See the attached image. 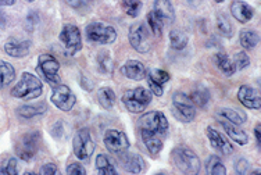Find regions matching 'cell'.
<instances>
[{
	"label": "cell",
	"instance_id": "1",
	"mask_svg": "<svg viewBox=\"0 0 261 175\" xmlns=\"http://www.w3.org/2000/svg\"><path fill=\"white\" fill-rule=\"evenodd\" d=\"M43 93V84L36 75L31 74L28 71L22 72L20 81L11 89V96L20 100H34L38 99Z\"/></svg>",
	"mask_w": 261,
	"mask_h": 175
},
{
	"label": "cell",
	"instance_id": "2",
	"mask_svg": "<svg viewBox=\"0 0 261 175\" xmlns=\"http://www.w3.org/2000/svg\"><path fill=\"white\" fill-rule=\"evenodd\" d=\"M171 160L176 170L186 175H197L200 172L201 163L199 156L185 146H178L171 152Z\"/></svg>",
	"mask_w": 261,
	"mask_h": 175
},
{
	"label": "cell",
	"instance_id": "3",
	"mask_svg": "<svg viewBox=\"0 0 261 175\" xmlns=\"http://www.w3.org/2000/svg\"><path fill=\"white\" fill-rule=\"evenodd\" d=\"M153 100V93L143 86L128 89L122 95V103L130 113H142Z\"/></svg>",
	"mask_w": 261,
	"mask_h": 175
},
{
	"label": "cell",
	"instance_id": "4",
	"mask_svg": "<svg viewBox=\"0 0 261 175\" xmlns=\"http://www.w3.org/2000/svg\"><path fill=\"white\" fill-rule=\"evenodd\" d=\"M85 32L89 42L99 43V45H111L117 39L116 28L106 24V22H100V21H95V22L86 25Z\"/></svg>",
	"mask_w": 261,
	"mask_h": 175
},
{
	"label": "cell",
	"instance_id": "5",
	"mask_svg": "<svg viewBox=\"0 0 261 175\" xmlns=\"http://www.w3.org/2000/svg\"><path fill=\"white\" fill-rule=\"evenodd\" d=\"M40 143H42L40 132H38V131L27 132L17 142L15 153H17V156L20 157L21 160L31 161L38 155V152L40 149Z\"/></svg>",
	"mask_w": 261,
	"mask_h": 175
},
{
	"label": "cell",
	"instance_id": "6",
	"mask_svg": "<svg viewBox=\"0 0 261 175\" xmlns=\"http://www.w3.org/2000/svg\"><path fill=\"white\" fill-rule=\"evenodd\" d=\"M36 71L53 88L60 84V63L51 55L39 56Z\"/></svg>",
	"mask_w": 261,
	"mask_h": 175
},
{
	"label": "cell",
	"instance_id": "7",
	"mask_svg": "<svg viewBox=\"0 0 261 175\" xmlns=\"http://www.w3.org/2000/svg\"><path fill=\"white\" fill-rule=\"evenodd\" d=\"M172 113L176 120L181 122H192L196 117V106L191 97L184 92H175L172 95Z\"/></svg>",
	"mask_w": 261,
	"mask_h": 175
},
{
	"label": "cell",
	"instance_id": "8",
	"mask_svg": "<svg viewBox=\"0 0 261 175\" xmlns=\"http://www.w3.org/2000/svg\"><path fill=\"white\" fill-rule=\"evenodd\" d=\"M170 124L164 113L161 111H149L139 118V130L149 131L151 134L164 138L168 132Z\"/></svg>",
	"mask_w": 261,
	"mask_h": 175
},
{
	"label": "cell",
	"instance_id": "9",
	"mask_svg": "<svg viewBox=\"0 0 261 175\" xmlns=\"http://www.w3.org/2000/svg\"><path fill=\"white\" fill-rule=\"evenodd\" d=\"M72 150L78 160H89L95 152V142L91 131L88 128H81L72 139Z\"/></svg>",
	"mask_w": 261,
	"mask_h": 175
},
{
	"label": "cell",
	"instance_id": "10",
	"mask_svg": "<svg viewBox=\"0 0 261 175\" xmlns=\"http://www.w3.org/2000/svg\"><path fill=\"white\" fill-rule=\"evenodd\" d=\"M128 40H129V45L132 46V49L136 50L141 55L149 53L151 45H153L149 31L145 27V24H142V22L130 25L129 32H128Z\"/></svg>",
	"mask_w": 261,
	"mask_h": 175
},
{
	"label": "cell",
	"instance_id": "11",
	"mask_svg": "<svg viewBox=\"0 0 261 175\" xmlns=\"http://www.w3.org/2000/svg\"><path fill=\"white\" fill-rule=\"evenodd\" d=\"M60 42L64 46L65 55L75 56L82 49V36L78 27L72 24H67L63 27L60 32Z\"/></svg>",
	"mask_w": 261,
	"mask_h": 175
},
{
	"label": "cell",
	"instance_id": "12",
	"mask_svg": "<svg viewBox=\"0 0 261 175\" xmlns=\"http://www.w3.org/2000/svg\"><path fill=\"white\" fill-rule=\"evenodd\" d=\"M51 103L59 109V110L64 111V113H68L74 109V106L76 103V96L75 93L71 90L70 86L63 85V84H59L53 88V92H51L50 96Z\"/></svg>",
	"mask_w": 261,
	"mask_h": 175
},
{
	"label": "cell",
	"instance_id": "13",
	"mask_svg": "<svg viewBox=\"0 0 261 175\" xmlns=\"http://www.w3.org/2000/svg\"><path fill=\"white\" fill-rule=\"evenodd\" d=\"M103 142H105L106 149L111 152V153H116V155H121L126 150L129 149V139L128 136L118 130H107L106 131L105 136H103Z\"/></svg>",
	"mask_w": 261,
	"mask_h": 175
},
{
	"label": "cell",
	"instance_id": "14",
	"mask_svg": "<svg viewBox=\"0 0 261 175\" xmlns=\"http://www.w3.org/2000/svg\"><path fill=\"white\" fill-rule=\"evenodd\" d=\"M146 80H147L149 90L153 95L160 97L164 93V88L163 86L171 80V75L167 71L160 70V68H153V70H150L149 74L146 75Z\"/></svg>",
	"mask_w": 261,
	"mask_h": 175
},
{
	"label": "cell",
	"instance_id": "15",
	"mask_svg": "<svg viewBox=\"0 0 261 175\" xmlns=\"http://www.w3.org/2000/svg\"><path fill=\"white\" fill-rule=\"evenodd\" d=\"M238 100H239L246 109H250V110H260V93H258L254 88H251V86L242 85L241 88L238 89Z\"/></svg>",
	"mask_w": 261,
	"mask_h": 175
},
{
	"label": "cell",
	"instance_id": "16",
	"mask_svg": "<svg viewBox=\"0 0 261 175\" xmlns=\"http://www.w3.org/2000/svg\"><path fill=\"white\" fill-rule=\"evenodd\" d=\"M120 163L122 170H125L126 172H130V174H141L142 171L146 168L143 157L138 153H128V150L121 153Z\"/></svg>",
	"mask_w": 261,
	"mask_h": 175
},
{
	"label": "cell",
	"instance_id": "17",
	"mask_svg": "<svg viewBox=\"0 0 261 175\" xmlns=\"http://www.w3.org/2000/svg\"><path fill=\"white\" fill-rule=\"evenodd\" d=\"M206 135L208 138V142H210L211 147H214L217 152H220L222 155H231L233 153V146L229 140L226 139L225 136L220 134L218 131L211 128V127H207L206 128Z\"/></svg>",
	"mask_w": 261,
	"mask_h": 175
},
{
	"label": "cell",
	"instance_id": "18",
	"mask_svg": "<svg viewBox=\"0 0 261 175\" xmlns=\"http://www.w3.org/2000/svg\"><path fill=\"white\" fill-rule=\"evenodd\" d=\"M31 50V42L30 40H20L15 38H10L5 43V52L6 55L14 59H22L25 56L30 55Z\"/></svg>",
	"mask_w": 261,
	"mask_h": 175
},
{
	"label": "cell",
	"instance_id": "19",
	"mask_svg": "<svg viewBox=\"0 0 261 175\" xmlns=\"http://www.w3.org/2000/svg\"><path fill=\"white\" fill-rule=\"evenodd\" d=\"M120 71L125 78L132 81L145 80L146 75H147V70H146L145 64L139 60L125 61V64L121 67Z\"/></svg>",
	"mask_w": 261,
	"mask_h": 175
},
{
	"label": "cell",
	"instance_id": "20",
	"mask_svg": "<svg viewBox=\"0 0 261 175\" xmlns=\"http://www.w3.org/2000/svg\"><path fill=\"white\" fill-rule=\"evenodd\" d=\"M231 14L238 22L246 24L254 17V9L250 5H247L246 2L242 0H235L231 5Z\"/></svg>",
	"mask_w": 261,
	"mask_h": 175
},
{
	"label": "cell",
	"instance_id": "21",
	"mask_svg": "<svg viewBox=\"0 0 261 175\" xmlns=\"http://www.w3.org/2000/svg\"><path fill=\"white\" fill-rule=\"evenodd\" d=\"M153 11L163 21V24H172L175 21V10L171 0H154Z\"/></svg>",
	"mask_w": 261,
	"mask_h": 175
},
{
	"label": "cell",
	"instance_id": "22",
	"mask_svg": "<svg viewBox=\"0 0 261 175\" xmlns=\"http://www.w3.org/2000/svg\"><path fill=\"white\" fill-rule=\"evenodd\" d=\"M141 138L143 145H145V147L151 156L160 155L161 150L164 147V142H163L161 136L156 135V134H151L149 131L141 130Z\"/></svg>",
	"mask_w": 261,
	"mask_h": 175
},
{
	"label": "cell",
	"instance_id": "23",
	"mask_svg": "<svg viewBox=\"0 0 261 175\" xmlns=\"http://www.w3.org/2000/svg\"><path fill=\"white\" fill-rule=\"evenodd\" d=\"M221 125L224 131H225V134L229 136V139L233 140L235 143L241 146H245L249 143V136L245 131L242 130L241 125H235L229 122V121H225L222 120L221 121Z\"/></svg>",
	"mask_w": 261,
	"mask_h": 175
},
{
	"label": "cell",
	"instance_id": "24",
	"mask_svg": "<svg viewBox=\"0 0 261 175\" xmlns=\"http://www.w3.org/2000/svg\"><path fill=\"white\" fill-rule=\"evenodd\" d=\"M213 60H214V63H216L217 68L221 71L222 74L225 75V77H232V75L236 72L233 61H232L231 57L226 55V53L218 52V53L214 55Z\"/></svg>",
	"mask_w": 261,
	"mask_h": 175
},
{
	"label": "cell",
	"instance_id": "25",
	"mask_svg": "<svg viewBox=\"0 0 261 175\" xmlns=\"http://www.w3.org/2000/svg\"><path fill=\"white\" fill-rule=\"evenodd\" d=\"M46 110H47L46 103L45 102H40V103H36V105L20 106L17 109V114L22 117V118H34V117H38V115L45 114Z\"/></svg>",
	"mask_w": 261,
	"mask_h": 175
},
{
	"label": "cell",
	"instance_id": "26",
	"mask_svg": "<svg viewBox=\"0 0 261 175\" xmlns=\"http://www.w3.org/2000/svg\"><path fill=\"white\" fill-rule=\"evenodd\" d=\"M116 92L109 88V86H103L97 92V100H99V105L106 109V110H110L116 105Z\"/></svg>",
	"mask_w": 261,
	"mask_h": 175
},
{
	"label": "cell",
	"instance_id": "27",
	"mask_svg": "<svg viewBox=\"0 0 261 175\" xmlns=\"http://www.w3.org/2000/svg\"><path fill=\"white\" fill-rule=\"evenodd\" d=\"M15 80V68L10 63L0 60V89H5Z\"/></svg>",
	"mask_w": 261,
	"mask_h": 175
},
{
	"label": "cell",
	"instance_id": "28",
	"mask_svg": "<svg viewBox=\"0 0 261 175\" xmlns=\"http://www.w3.org/2000/svg\"><path fill=\"white\" fill-rule=\"evenodd\" d=\"M239 42L241 46L245 50H251L254 49L258 42H260V36L257 34L256 31L253 30H243L239 34Z\"/></svg>",
	"mask_w": 261,
	"mask_h": 175
},
{
	"label": "cell",
	"instance_id": "29",
	"mask_svg": "<svg viewBox=\"0 0 261 175\" xmlns=\"http://www.w3.org/2000/svg\"><path fill=\"white\" fill-rule=\"evenodd\" d=\"M218 114L221 115L225 121H229V122L235 125H242L247 121L246 114L236 110V109H226L225 107V109H221V110L218 111Z\"/></svg>",
	"mask_w": 261,
	"mask_h": 175
},
{
	"label": "cell",
	"instance_id": "30",
	"mask_svg": "<svg viewBox=\"0 0 261 175\" xmlns=\"http://www.w3.org/2000/svg\"><path fill=\"white\" fill-rule=\"evenodd\" d=\"M189 43V36L182 30H172L170 32V45L174 50H184Z\"/></svg>",
	"mask_w": 261,
	"mask_h": 175
},
{
	"label": "cell",
	"instance_id": "31",
	"mask_svg": "<svg viewBox=\"0 0 261 175\" xmlns=\"http://www.w3.org/2000/svg\"><path fill=\"white\" fill-rule=\"evenodd\" d=\"M96 171L100 175H117L118 172L106 155H99L96 157Z\"/></svg>",
	"mask_w": 261,
	"mask_h": 175
},
{
	"label": "cell",
	"instance_id": "32",
	"mask_svg": "<svg viewBox=\"0 0 261 175\" xmlns=\"http://www.w3.org/2000/svg\"><path fill=\"white\" fill-rule=\"evenodd\" d=\"M191 100L193 102V105L196 107H206L208 105V102H210V92L208 89H206L204 86H197L193 92L191 93Z\"/></svg>",
	"mask_w": 261,
	"mask_h": 175
},
{
	"label": "cell",
	"instance_id": "33",
	"mask_svg": "<svg viewBox=\"0 0 261 175\" xmlns=\"http://www.w3.org/2000/svg\"><path fill=\"white\" fill-rule=\"evenodd\" d=\"M206 172L208 175H225L226 168L222 160L218 156L213 155L207 159L206 163Z\"/></svg>",
	"mask_w": 261,
	"mask_h": 175
},
{
	"label": "cell",
	"instance_id": "34",
	"mask_svg": "<svg viewBox=\"0 0 261 175\" xmlns=\"http://www.w3.org/2000/svg\"><path fill=\"white\" fill-rule=\"evenodd\" d=\"M121 6H122V10L125 11V14L132 17V18L138 17L139 13H141L142 7H143L141 0H122Z\"/></svg>",
	"mask_w": 261,
	"mask_h": 175
},
{
	"label": "cell",
	"instance_id": "35",
	"mask_svg": "<svg viewBox=\"0 0 261 175\" xmlns=\"http://www.w3.org/2000/svg\"><path fill=\"white\" fill-rule=\"evenodd\" d=\"M217 28L220 31V34L225 38H232V35H233V27H232L231 21L228 20L226 15H217Z\"/></svg>",
	"mask_w": 261,
	"mask_h": 175
},
{
	"label": "cell",
	"instance_id": "36",
	"mask_svg": "<svg viewBox=\"0 0 261 175\" xmlns=\"http://www.w3.org/2000/svg\"><path fill=\"white\" fill-rule=\"evenodd\" d=\"M146 20H147V25H149V28H150V31L153 32V35L154 36L163 35V28H164V24H163V21L157 17L154 11L151 10L150 13H147Z\"/></svg>",
	"mask_w": 261,
	"mask_h": 175
},
{
	"label": "cell",
	"instance_id": "37",
	"mask_svg": "<svg viewBox=\"0 0 261 175\" xmlns=\"http://www.w3.org/2000/svg\"><path fill=\"white\" fill-rule=\"evenodd\" d=\"M97 64H99V71L103 74H110L113 72V59L109 52H100L97 56Z\"/></svg>",
	"mask_w": 261,
	"mask_h": 175
},
{
	"label": "cell",
	"instance_id": "38",
	"mask_svg": "<svg viewBox=\"0 0 261 175\" xmlns=\"http://www.w3.org/2000/svg\"><path fill=\"white\" fill-rule=\"evenodd\" d=\"M0 172L5 175H17L20 174L18 168V160L15 157H9L0 164Z\"/></svg>",
	"mask_w": 261,
	"mask_h": 175
},
{
	"label": "cell",
	"instance_id": "39",
	"mask_svg": "<svg viewBox=\"0 0 261 175\" xmlns=\"http://www.w3.org/2000/svg\"><path fill=\"white\" fill-rule=\"evenodd\" d=\"M233 65H235V70L236 71H242L247 68L249 65H250V59H249V56L245 53V52H239V53H236L233 56Z\"/></svg>",
	"mask_w": 261,
	"mask_h": 175
},
{
	"label": "cell",
	"instance_id": "40",
	"mask_svg": "<svg viewBox=\"0 0 261 175\" xmlns=\"http://www.w3.org/2000/svg\"><path fill=\"white\" fill-rule=\"evenodd\" d=\"M67 5L72 7L76 11H88L91 10L92 2L93 0H65Z\"/></svg>",
	"mask_w": 261,
	"mask_h": 175
},
{
	"label": "cell",
	"instance_id": "41",
	"mask_svg": "<svg viewBox=\"0 0 261 175\" xmlns=\"http://www.w3.org/2000/svg\"><path fill=\"white\" fill-rule=\"evenodd\" d=\"M235 170L238 174L245 175L249 172V170H250V164H249V161H247L246 159H239L235 165Z\"/></svg>",
	"mask_w": 261,
	"mask_h": 175
},
{
	"label": "cell",
	"instance_id": "42",
	"mask_svg": "<svg viewBox=\"0 0 261 175\" xmlns=\"http://www.w3.org/2000/svg\"><path fill=\"white\" fill-rule=\"evenodd\" d=\"M39 174L42 175H55L59 174V168L55 163H47V164H43L40 167Z\"/></svg>",
	"mask_w": 261,
	"mask_h": 175
},
{
	"label": "cell",
	"instance_id": "43",
	"mask_svg": "<svg viewBox=\"0 0 261 175\" xmlns=\"http://www.w3.org/2000/svg\"><path fill=\"white\" fill-rule=\"evenodd\" d=\"M67 174L70 175H85L86 170L78 163H71L68 167H67Z\"/></svg>",
	"mask_w": 261,
	"mask_h": 175
},
{
	"label": "cell",
	"instance_id": "44",
	"mask_svg": "<svg viewBox=\"0 0 261 175\" xmlns=\"http://www.w3.org/2000/svg\"><path fill=\"white\" fill-rule=\"evenodd\" d=\"M53 130H57V132H51V135L55 136V138H57V139H59V138H61V136H63V122H57V124H55L53 125Z\"/></svg>",
	"mask_w": 261,
	"mask_h": 175
},
{
	"label": "cell",
	"instance_id": "45",
	"mask_svg": "<svg viewBox=\"0 0 261 175\" xmlns=\"http://www.w3.org/2000/svg\"><path fill=\"white\" fill-rule=\"evenodd\" d=\"M254 136H256L257 147H258V150H260V146H261V127H260V124H257L256 128H254Z\"/></svg>",
	"mask_w": 261,
	"mask_h": 175
},
{
	"label": "cell",
	"instance_id": "46",
	"mask_svg": "<svg viewBox=\"0 0 261 175\" xmlns=\"http://www.w3.org/2000/svg\"><path fill=\"white\" fill-rule=\"evenodd\" d=\"M17 0H0V6H13Z\"/></svg>",
	"mask_w": 261,
	"mask_h": 175
},
{
	"label": "cell",
	"instance_id": "47",
	"mask_svg": "<svg viewBox=\"0 0 261 175\" xmlns=\"http://www.w3.org/2000/svg\"><path fill=\"white\" fill-rule=\"evenodd\" d=\"M216 3H222V2H225V0H214Z\"/></svg>",
	"mask_w": 261,
	"mask_h": 175
},
{
	"label": "cell",
	"instance_id": "48",
	"mask_svg": "<svg viewBox=\"0 0 261 175\" xmlns=\"http://www.w3.org/2000/svg\"><path fill=\"white\" fill-rule=\"evenodd\" d=\"M25 2H28V3H32V2H35V0H25Z\"/></svg>",
	"mask_w": 261,
	"mask_h": 175
}]
</instances>
